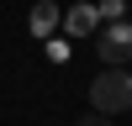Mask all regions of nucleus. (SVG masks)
Returning <instances> with one entry per match:
<instances>
[{"label":"nucleus","mask_w":132,"mask_h":126,"mask_svg":"<svg viewBox=\"0 0 132 126\" xmlns=\"http://www.w3.org/2000/svg\"><path fill=\"white\" fill-rule=\"evenodd\" d=\"M79 126H111V116H79Z\"/></svg>","instance_id":"7"},{"label":"nucleus","mask_w":132,"mask_h":126,"mask_svg":"<svg viewBox=\"0 0 132 126\" xmlns=\"http://www.w3.org/2000/svg\"><path fill=\"white\" fill-rule=\"evenodd\" d=\"M48 58H53V63H63V58H69V42H63V37H53V42H48Z\"/></svg>","instance_id":"6"},{"label":"nucleus","mask_w":132,"mask_h":126,"mask_svg":"<svg viewBox=\"0 0 132 126\" xmlns=\"http://www.w3.org/2000/svg\"><path fill=\"white\" fill-rule=\"evenodd\" d=\"M95 52H101L106 68H127V63H132V21L101 26V32H95Z\"/></svg>","instance_id":"2"},{"label":"nucleus","mask_w":132,"mask_h":126,"mask_svg":"<svg viewBox=\"0 0 132 126\" xmlns=\"http://www.w3.org/2000/svg\"><path fill=\"white\" fill-rule=\"evenodd\" d=\"M95 10H101V21H106V26H111V21H127V0H101Z\"/></svg>","instance_id":"5"},{"label":"nucleus","mask_w":132,"mask_h":126,"mask_svg":"<svg viewBox=\"0 0 132 126\" xmlns=\"http://www.w3.org/2000/svg\"><path fill=\"white\" fill-rule=\"evenodd\" d=\"M90 110H95V116H127V110H132V74H127V68L95 74V84H90Z\"/></svg>","instance_id":"1"},{"label":"nucleus","mask_w":132,"mask_h":126,"mask_svg":"<svg viewBox=\"0 0 132 126\" xmlns=\"http://www.w3.org/2000/svg\"><path fill=\"white\" fill-rule=\"evenodd\" d=\"M27 26H32V37H53V32L63 26V16H58V5H53V0H37V5H32V16H27Z\"/></svg>","instance_id":"4"},{"label":"nucleus","mask_w":132,"mask_h":126,"mask_svg":"<svg viewBox=\"0 0 132 126\" xmlns=\"http://www.w3.org/2000/svg\"><path fill=\"white\" fill-rule=\"evenodd\" d=\"M95 26H101V10H95L90 0H79V5L63 10V37H85V32H95Z\"/></svg>","instance_id":"3"}]
</instances>
